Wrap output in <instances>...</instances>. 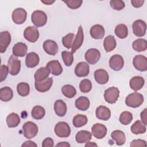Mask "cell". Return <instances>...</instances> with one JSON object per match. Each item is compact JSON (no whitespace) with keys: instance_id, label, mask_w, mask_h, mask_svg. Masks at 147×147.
<instances>
[{"instance_id":"obj_1","label":"cell","mask_w":147,"mask_h":147,"mask_svg":"<svg viewBox=\"0 0 147 147\" xmlns=\"http://www.w3.org/2000/svg\"><path fill=\"white\" fill-rule=\"evenodd\" d=\"M143 95L138 92H134L129 94L125 99L126 105L132 108H137L140 106L144 102Z\"/></svg>"},{"instance_id":"obj_37","label":"cell","mask_w":147,"mask_h":147,"mask_svg":"<svg viewBox=\"0 0 147 147\" xmlns=\"http://www.w3.org/2000/svg\"><path fill=\"white\" fill-rule=\"evenodd\" d=\"M45 114V110L41 106H35L32 110V117L36 119L39 120L42 119Z\"/></svg>"},{"instance_id":"obj_14","label":"cell","mask_w":147,"mask_h":147,"mask_svg":"<svg viewBox=\"0 0 147 147\" xmlns=\"http://www.w3.org/2000/svg\"><path fill=\"white\" fill-rule=\"evenodd\" d=\"M11 42V35L8 31H3L0 33V52H5Z\"/></svg>"},{"instance_id":"obj_23","label":"cell","mask_w":147,"mask_h":147,"mask_svg":"<svg viewBox=\"0 0 147 147\" xmlns=\"http://www.w3.org/2000/svg\"><path fill=\"white\" fill-rule=\"evenodd\" d=\"M91 36L94 39H102L105 35V29L103 26L96 24L93 25L90 30Z\"/></svg>"},{"instance_id":"obj_38","label":"cell","mask_w":147,"mask_h":147,"mask_svg":"<svg viewBox=\"0 0 147 147\" xmlns=\"http://www.w3.org/2000/svg\"><path fill=\"white\" fill-rule=\"evenodd\" d=\"M115 34L119 38H125L127 36V27L125 24H119L115 28Z\"/></svg>"},{"instance_id":"obj_4","label":"cell","mask_w":147,"mask_h":147,"mask_svg":"<svg viewBox=\"0 0 147 147\" xmlns=\"http://www.w3.org/2000/svg\"><path fill=\"white\" fill-rule=\"evenodd\" d=\"M55 133L61 138L69 137L71 134V129L69 125L65 122H59L55 126Z\"/></svg>"},{"instance_id":"obj_32","label":"cell","mask_w":147,"mask_h":147,"mask_svg":"<svg viewBox=\"0 0 147 147\" xmlns=\"http://www.w3.org/2000/svg\"><path fill=\"white\" fill-rule=\"evenodd\" d=\"M50 72L46 67H41L38 68L34 74V77L35 81L42 82L48 78Z\"/></svg>"},{"instance_id":"obj_20","label":"cell","mask_w":147,"mask_h":147,"mask_svg":"<svg viewBox=\"0 0 147 147\" xmlns=\"http://www.w3.org/2000/svg\"><path fill=\"white\" fill-rule=\"evenodd\" d=\"M94 78L98 83L105 84L109 81V76L105 69H98L94 72Z\"/></svg>"},{"instance_id":"obj_7","label":"cell","mask_w":147,"mask_h":147,"mask_svg":"<svg viewBox=\"0 0 147 147\" xmlns=\"http://www.w3.org/2000/svg\"><path fill=\"white\" fill-rule=\"evenodd\" d=\"M24 36L28 41L30 42H34L39 37L38 30L36 26H28L24 30Z\"/></svg>"},{"instance_id":"obj_8","label":"cell","mask_w":147,"mask_h":147,"mask_svg":"<svg viewBox=\"0 0 147 147\" xmlns=\"http://www.w3.org/2000/svg\"><path fill=\"white\" fill-rule=\"evenodd\" d=\"M132 29L133 33L136 36L142 37L146 33V24L144 21L137 20L133 23Z\"/></svg>"},{"instance_id":"obj_54","label":"cell","mask_w":147,"mask_h":147,"mask_svg":"<svg viewBox=\"0 0 147 147\" xmlns=\"http://www.w3.org/2000/svg\"><path fill=\"white\" fill-rule=\"evenodd\" d=\"M97 144H95L94 142H88L87 144L85 145V146H97Z\"/></svg>"},{"instance_id":"obj_46","label":"cell","mask_w":147,"mask_h":147,"mask_svg":"<svg viewBox=\"0 0 147 147\" xmlns=\"http://www.w3.org/2000/svg\"><path fill=\"white\" fill-rule=\"evenodd\" d=\"M110 5L114 10H121L123 9L125 6V4L124 2L122 0L110 1Z\"/></svg>"},{"instance_id":"obj_49","label":"cell","mask_w":147,"mask_h":147,"mask_svg":"<svg viewBox=\"0 0 147 147\" xmlns=\"http://www.w3.org/2000/svg\"><path fill=\"white\" fill-rule=\"evenodd\" d=\"M53 146H54L53 140L50 137L46 138L42 141V147H52Z\"/></svg>"},{"instance_id":"obj_36","label":"cell","mask_w":147,"mask_h":147,"mask_svg":"<svg viewBox=\"0 0 147 147\" xmlns=\"http://www.w3.org/2000/svg\"><path fill=\"white\" fill-rule=\"evenodd\" d=\"M88 122L87 117L83 114H77L72 120V123L76 127H80L87 124Z\"/></svg>"},{"instance_id":"obj_43","label":"cell","mask_w":147,"mask_h":147,"mask_svg":"<svg viewBox=\"0 0 147 147\" xmlns=\"http://www.w3.org/2000/svg\"><path fill=\"white\" fill-rule=\"evenodd\" d=\"M79 88L81 92L83 93L90 92L92 88L91 82L87 79H84L82 80L79 84Z\"/></svg>"},{"instance_id":"obj_17","label":"cell","mask_w":147,"mask_h":147,"mask_svg":"<svg viewBox=\"0 0 147 147\" xmlns=\"http://www.w3.org/2000/svg\"><path fill=\"white\" fill-rule=\"evenodd\" d=\"M84 40V34L83 28L81 25L79 26L78 30V33L75 37V40L73 42L71 49V52L75 53L77 49H78L82 45Z\"/></svg>"},{"instance_id":"obj_15","label":"cell","mask_w":147,"mask_h":147,"mask_svg":"<svg viewBox=\"0 0 147 147\" xmlns=\"http://www.w3.org/2000/svg\"><path fill=\"white\" fill-rule=\"evenodd\" d=\"M53 84L52 78H48L42 82H34L35 88L39 92H45L48 91L52 87Z\"/></svg>"},{"instance_id":"obj_39","label":"cell","mask_w":147,"mask_h":147,"mask_svg":"<svg viewBox=\"0 0 147 147\" xmlns=\"http://www.w3.org/2000/svg\"><path fill=\"white\" fill-rule=\"evenodd\" d=\"M61 92L63 94L68 98H72L76 94L75 88L70 84H66L62 87Z\"/></svg>"},{"instance_id":"obj_29","label":"cell","mask_w":147,"mask_h":147,"mask_svg":"<svg viewBox=\"0 0 147 147\" xmlns=\"http://www.w3.org/2000/svg\"><path fill=\"white\" fill-rule=\"evenodd\" d=\"M76 107L81 111H86L90 107V100L86 96H80L75 100V103Z\"/></svg>"},{"instance_id":"obj_41","label":"cell","mask_w":147,"mask_h":147,"mask_svg":"<svg viewBox=\"0 0 147 147\" xmlns=\"http://www.w3.org/2000/svg\"><path fill=\"white\" fill-rule=\"evenodd\" d=\"M61 56L64 64L66 66H71L74 61V56L71 52L68 51H63L61 52Z\"/></svg>"},{"instance_id":"obj_11","label":"cell","mask_w":147,"mask_h":147,"mask_svg":"<svg viewBox=\"0 0 147 147\" xmlns=\"http://www.w3.org/2000/svg\"><path fill=\"white\" fill-rule=\"evenodd\" d=\"M84 57L88 63L90 64H95L100 59V53L97 49L91 48L87 51Z\"/></svg>"},{"instance_id":"obj_19","label":"cell","mask_w":147,"mask_h":147,"mask_svg":"<svg viewBox=\"0 0 147 147\" xmlns=\"http://www.w3.org/2000/svg\"><path fill=\"white\" fill-rule=\"evenodd\" d=\"M90 72L89 65L84 61L79 63L75 68V74L78 77L87 76Z\"/></svg>"},{"instance_id":"obj_2","label":"cell","mask_w":147,"mask_h":147,"mask_svg":"<svg viewBox=\"0 0 147 147\" xmlns=\"http://www.w3.org/2000/svg\"><path fill=\"white\" fill-rule=\"evenodd\" d=\"M24 131V136L28 139H31L34 138L38 133L37 125L31 121L25 122L22 126Z\"/></svg>"},{"instance_id":"obj_27","label":"cell","mask_w":147,"mask_h":147,"mask_svg":"<svg viewBox=\"0 0 147 147\" xmlns=\"http://www.w3.org/2000/svg\"><path fill=\"white\" fill-rule=\"evenodd\" d=\"M144 83L145 80L142 77L137 76L132 78L130 80L129 84L130 88L134 91H137L140 90L144 86Z\"/></svg>"},{"instance_id":"obj_13","label":"cell","mask_w":147,"mask_h":147,"mask_svg":"<svg viewBox=\"0 0 147 147\" xmlns=\"http://www.w3.org/2000/svg\"><path fill=\"white\" fill-rule=\"evenodd\" d=\"M124 65V60L123 57L119 55H114L112 56L109 60V66L114 71L121 70Z\"/></svg>"},{"instance_id":"obj_44","label":"cell","mask_w":147,"mask_h":147,"mask_svg":"<svg viewBox=\"0 0 147 147\" xmlns=\"http://www.w3.org/2000/svg\"><path fill=\"white\" fill-rule=\"evenodd\" d=\"M75 37L74 33H69L66 36L62 38V43L63 45L67 48L69 49L72 47L73 44V40Z\"/></svg>"},{"instance_id":"obj_24","label":"cell","mask_w":147,"mask_h":147,"mask_svg":"<svg viewBox=\"0 0 147 147\" xmlns=\"http://www.w3.org/2000/svg\"><path fill=\"white\" fill-rule=\"evenodd\" d=\"M40 61L38 55L35 52H30L26 55L25 64L28 68H33L37 66Z\"/></svg>"},{"instance_id":"obj_53","label":"cell","mask_w":147,"mask_h":147,"mask_svg":"<svg viewBox=\"0 0 147 147\" xmlns=\"http://www.w3.org/2000/svg\"><path fill=\"white\" fill-rule=\"evenodd\" d=\"M56 146H62V147H69L70 145L67 142H61L56 145Z\"/></svg>"},{"instance_id":"obj_10","label":"cell","mask_w":147,"mask_h":147,"mask_svg":"<svg viewBox=\"0 0 147 147\" xmlns=\"http://www.w3.org/2000/svg\"><path fill=\"white\" fill-rule=\"evenodd\" d=\"M133 64L135 68L140 71L144 72L147 70V58L142 55H136L133 60Z\"/></svg>"},{"instance_id":"obj_12","label":"cell","mask_w":147,"mask_h":147,"mask_svg":"<svg viewBox=\"0 0 147 147\" xmlns=\"http://www.w3.org/2000/svg\"><path fill=\"white\" fill-rule=\"evenodd\" d=\"M107 127L103 124L95 123L91 128V134L97 139H102L107 134Z\"/></svg>"},{"instance_id":"obj_55","label":"cell","mask_w":147,"mask_h":147,"mask_svg":"<svg viewBox=\"0 0 147 147\" xmlns=\"http://www.w3.org/2000/svg\"><path fill=\"white\" fill-rule=\"evenodd\" d=\"M55 2V1H42L41 2H42L44 4H46V5H51L52 3H53V2Z\"/></svg>"},{"instance_id":"obj_21","label":"cell","mask_w":147,"mask_h":147,"mask_svg":"<svg viewBox=\"0 0 147 147\" xmlns=\"http://www.w3.org/2000/svg\"><path fill=\"white\" fill-rule=\"evenodd\" d=\"M95 115L98 119L103 121H107L111 116L110 110L104 106H99L95 111Z\"/></svg>"},{"instance_id":"obj_25","label":"cell","mask_w":147,"mask_h":147,"mask_svg":"<svg viewBox=\"0 0 147 147\" xmlns=\"http://www.w3.org/2000/svg\"><path fill=\"white\" fill-rule=\"evenodd\" d=\"M54 110L57 116H64L67 110V107L65 103L61 99L57 100L54 103Z\"/></svg>"},{"instance_id":"obj_6","label":"cell","mask_w":147,"mask_h":147,"mask_svg":"<svg viewBox=\"0 0 147 147\" xmlns=\"http://www.w3.org/2000/svg\"><path fill=\"white\" fill-rule=\"evenodd\" d=\"M119 95V91L117 87H111L105 90L104 93L105 100L109 103L116 102Z\"/></svg>"},{"instance_id":"obj_28","label":"cell","mask_w":147,"mask_h":147,"mask_svg":"<svg viewBox=\"0 0 147 147\" xmlns=\"http://www.w3.org/2000/svg\"><path fill=\"white\" fill-rule=\"evenodd\" d=\"M117 45L116 40L112 35L107 36L104 40L103 47L106 52H110L113 51Z\"/></svg>"},{"instance_id":"obj_50","label":"cell","mask_w":147,"mask_h":147,"mask_svg":"<svg viewBox=\"0 0 147 147\" xmlns=\"http://www.w3.org/2000/svg\"><path fill=\"white\" fill-rule=\"evenodd\" d=\"M131 3L133 7L138 8L141 7L143 5L144 0H131Z\"/></svg>"},{"instance_id":"obj_33","label":"cell","mask_w":147,"mask_h":147,"mask_svg":"<svg viewBox=\"0 0 147 147\" xmlns=\"http://www.w3.org/2000/svg\"><path fill=\"white\" fill-rule=\"evenodd\" d=\"M13 96V90L9 87H4L0 90V99L2 101L8 102Z\"/></svg>"},{"instance_id":"obj_22","label":"cell","mask_w":147,"mask_h":147,"mask_svg":"<svg viewBox=\"0 0 147 147\" xmlns=\"http://www.w3.org/2000/svg\"><path fill=\"white\" fill-rule=\"evenodd\" d=\"M28 46L24 42L16 43L12 48L13 55L16 57H24L26 55Z\"/></svg>"},{"instance_id":"obj_9","label":"cell","mask_w":147,"mask_h":147,"mask_svg":"<svg viewBox=\"0 0 147 147\" xmlns=\"http://www.w3.org/2000/svg\"><path fill=\"white\" fill-rule=\"evenodd\" d=\"M27 13L23 8H17L12 13L13 21L16 24H22L26 20Z\"/></svg>"},{"instance_id":"obj_40","label":"cell","mask_w":147,"mask_h":147,"mask_svg":"<svg viewBox=\"0 0 147 147\" xmlns=\"http://www.w3.org/2000/svg\"><path fill=\"white\" fill-rule=\"evenodd\" d=\"M18 94L21 96H26L29 95L30 92L29 85L25 82H21L17 86Z\"/></svg>"},{"instance_id":"obj_18","label":"cell","mask_w":147,"mask_h":147,"mask_svg":"<svg viewBox=\"0 0 147 147\" xmlns=\"http://www.w3.org/2000/svg\"><path fill=\"white\" fill-rule=\"evenodd\" d=\"M43 49L45 52L50 55H55L59 50L57 43L51 40H47L43 43Z\"/></svg>"},{"instance_id":"obj_52","label":"cell","mask_w":147,"mask_h":147,"mask_svg":"<svg viewBox=\"0 0 147 147\" xmlns=\"http://www.w3.org/2000/svg\"><path fill=\"white\" fill-rule=\"evenodd\" d=\"M22 146H35L37 147V145L36 144H35L34 142L32 141H25L24 144H22Z\"/></svg>"},{"instance_id":"obj_3","label":"cell","mask_w":147,"mask_h":147,"mask_svg":"<svg viewBox=\"0 0 147 147\" xmlns=\"http://www.w3.org/2000/svg\"><path fill=\"white\" fill-rule=\"evenodd\" d=\"M32 23L36 27H41L45 25L47 22L46 14L41 10H36L33 12L31 16Z\"/></svg>"},{"instance_id":"obj_45","label":"cell","mask_w":147,"mask_h":147,"mask_svg":"<svg viewBox=\"0 0 147 147\" xmlns=\"http://www.w3.org/2000/svg\"><path fill=\"white\" fill-rule=\"evenodd\" d=\"M64 3H66L67 6L71 9H76L80 7L83 3L82 0H68L63 1Z\"/></svg>"},{"instance_id":"obj_5","label":"cell","mask_w":147,"mask_h":147,"mask_svg":"<svg viewBox=\"0 0 147 147\" xmlns=\"http://www.w3.org/2000/svg\"><path fill=\"white\" fill-rule=\"evenodd\" d=\"M7 68L11 75H17L21 69V61L14 55H11L7 62Z\"/></svg>"},{"instance_id":"obj_48","label":"cell","mask_w":147,"mask_h":147,"mask_svg":"<svg viewBox=\"0 0 147 147\" xmlns=\"http://www.w3.org/2000/svg\"><path fill=\"white\" fill-rule=\"evenodd\" d=\"M131 147L132 146H146V142L145 140L138 139V140H134L130 142Z\"/></svg>"},{"instance_id":"obj_31","label":"cell","mask_w":147,"mask_h":147,"mask_svg":"<svg viewBox=\"0 0 147 147\" xmlns=\"http://www.w3.org/2000/svg\"><path fill=\"white\" fill-rule=\"evenodd\" d=\"M131 131L134 134H143L146 132V127L142 121L140 120L136 121L130 127Z\"/></svg>"},{"instance_id":"obj_26","label":"cell","mask_w":147,"mask_h":147,"mask_svg":"<svg viewBox=\"0 0 147 147\" xmlns=\"http://www.w3.org/2000/svg\"><path fill=\"white\" fill-rule=\"evenodd\" d=\"M92 134L87 130H80L78 131L75 136L76 141L79 144L87 143L91 139Z\"/></svg>"},{"instance_id":"obj_51","label":"cell","mask_w":147,"mask_h":147,"mask_svg":"<svg viewBox=\"0 0 147 147\" xmlns=\"http://www.w3.org/2000/svg\"><path fill=\"white\" fill-rule=\"evenodd\" d=\"M147 109H145L140 114V117H141V119L142 120V122L145 124V125H147V113H146Z\"/></svg>"},{"instance_id":"obj_47","label":"cell","mask_w":147,"mask_h":147,"mask_svg":"<svg viewBox=\"0 0 147 147\" xmlns=\"http://www.w3.org/2000/svg\"><path fill=\"white\" fill-rule=\"evenodd\" d=\"M9 69L7 66L5 65H2L1 67V72H0V82H2L5 80L7 76Z\"/></svg>"},{"instance_id":"obj_16","label":"cell","mask_w":147,"mask_h":147,"mask_svg":"<svg viewBox=\"0 0 147 147\" xmlns=\"http://www.w3.org/2000/svg\"><path fill=\"white\" fill-rule=\"evenodd\" d=\"M46 68L51 74L55 76L60 75L63 72V68L58 60L49 61L47 64Z\"/></svg>"},{"instance_id":"obj_34","label":"cell","mask_w":147,"mask_h":147,"mask_svg":"<svg viewBox=\"0 0 147 147\" xmlns=\"http://www.w3.org/2000/svg\"><path fill=\"white\" fill-rule=\"evenodd\" d=\"M6 123L9 127H17L20 123V118L17 114L12 113L7 115Z\"/></svg>"},{"instance_id":"obj_30","label":"cell","mask_w":147,"mask_h":147,"mask_svg":"<svg viewBox=\"0 0 147 147\" xmlns=\"http://www.w3.org/2000/svg\"><path fill=\"white\" fill-rule=\"evenodd\" d=\"M111 137L115 141L117 145H122L125 143L126 137L124 132L121 130H116L113 131L111 134Z\"/></svg>"},{"instance_id":"obj_42","label":"cell","mask_w":147,"mask_h":147,"mask_svg":"<svg viewBox=\"0 0 147 147\" xmlns=\"http://www.w3.org/2000/svg\"><path fill=\"white\" fill-rule=\"evenodd\" d=\"M133 119V115L129 111H123L122 112L119 116V121L120 122L124 125H129Z\"/></svg>"},{"instance_id":"obj_35","label":"cell","mask_w":147,"mask_h":147,"mask_svg":"<svg viewBox=\"0 0 147 147\" xmlns=\"http://www.w3.org/2000/svg\"><path fill=\"white\" fill-rule=\"evenodd\" d=\"M132 48L137 52L145 51L147 49V41L143 38L137 39L133 42Z\"/></svg>"}]
</instances>
